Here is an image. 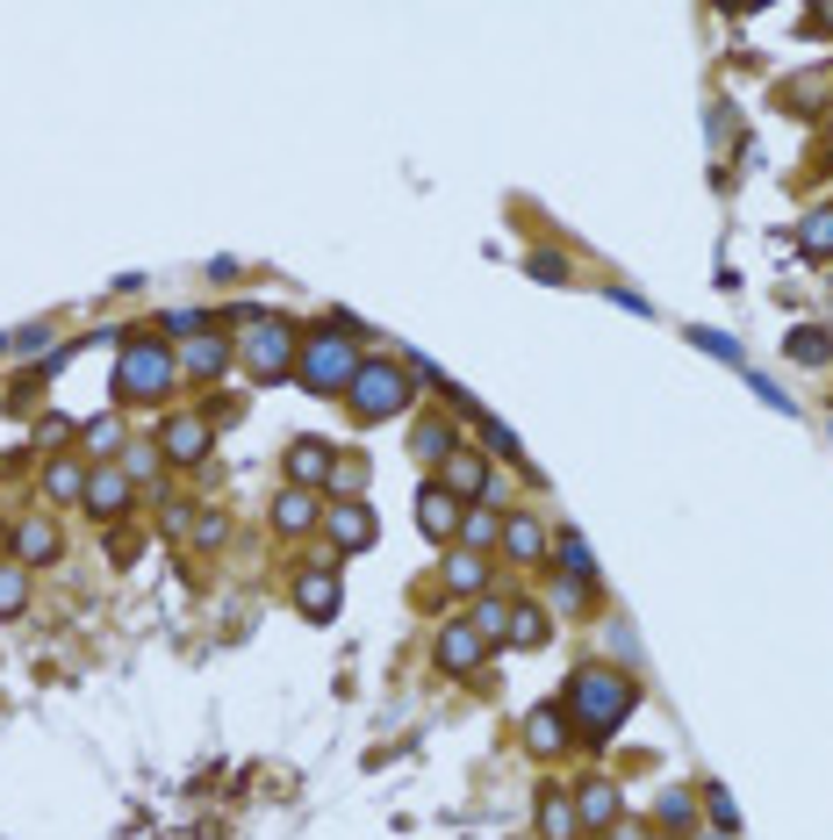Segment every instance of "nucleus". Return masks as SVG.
<instances>
[{
	"label": "nucleus",
	"instance_id": "nucleus-1",
	"mask_svg": "<svg viewBox=\"0 0 833 840\" xmlns=\"http://www.w3.org/2000/svg\"><path fill=\"white\" fill-rule=\"evenodd\" d=\"M632 705H640V682L618 676V668H603V661H582L568 676V705L560 711L582 726V740H611V732L632 719Z\"/></svg>",
	"mask_w": 833,
	"mask_h": 840
},
{
	"label": "nucleus",
	"instance_id": "nucleus-2",
	"mask_svg": "<svg viewBox=\"0 0 833 840\" xmlns=\"http://www.w3.org/2000/svg\"><path fill=\"white\" fill-rule=\"evenodd\" d=\"M345 403H353L359 424L403 417V403H410V366H396V360H359V374H353V388H345Z\"/></svg>",
	"mask_w": 833,
	"mask_h": 840
},
{
	"label": "nucleus",
	"instance_id": "nucleus-3",
	"mask_svg": "<svg viewBox=\"0 0 833 840\" xmlns=\"http://www.w3.org/2000/svg\"><path fill=\"white\" fill-rule=\"evenodd\" d=\"M302 381H309L316 395H345L359 374V338H345V331H309L302 338Z\"/></svg>",
	"mask_w": 833,
	"mask_h": 840
},
{
	"label": "nucleus",
	"instance_id": "nucleus-4",
	"mask_svg": "<svg viewBox=\"0 0 833 840\" xmlns=\"http://www.w3.org/2000/svg\"><path fill=\"white\" fill-rule=\"evenodd\" d=\"M173 374H180V360L165 353V345L130 338L123 366H115V395H123V403H165V395H173Z\"/></svg>",
	"mask_w": 833,
	"mask_h": 840
},
{
	"label": "nucleus",
	"instance_id": "nucleus-5",
	"mask_svg": "<svg viewBox=\"0 0 833 840\" xmlns=\"http://www.w3.org/2000/svg\"><path fill=\"white\" fill-rule=\"evenodd\" d=\"M237 353H245V366L260 381H281L287 366L302 360V338H295V324H287V316H252L245 338H237Z\"/></svg>",
	"mask_w": 833,
	"mask_h": 840
},
{
	"label": "nucleus",
	"instance_id": "nucleus-6",
	"mask_svg": "<svg viewBox=\"0 0 833 840\" xmlns=\"http://www.w3.org/2000/svg\"><path fill=\"white\" fill-rule=\"evenodd\" d=\"M481 654H489V639L475 632V618H453L446 632H438V668H446V676H467V668H481Z\"/></svg>",
	"mask_w": 833,
	"mask_h": 840
},
{
	"label": "nucleus",
	"instance_id": "nucleus-7",
	"mask_svg": "<svg viewBox=\"0 0 833 840\" xmlns=\"http://www.w3.org/2000/svg\"><path fill=\"white\" fill-rule=\"evenodd\" d=\"M295 604H302V618H338V568H302V583H295Z\"/></svg>",
	"mask_w": 833,
	"mask_h": 840
},
{
	"label": "nucleus",
	"instance_id": "nucleus-8",
	"mask_svg": "<svg viewBox=\"0 0 833 840\" xmlns=\"http://www.w3.org/2000/svg\"><path fill=\"white\" fill-rule=\"evenodd\" d=\"M14 560H22V568H51L58 560V525L51 517H22V525H14Z\"/></svg>",
	"mask_w": 833,
	"mask_h": 840
},
{
	"label": "nucleus",
	"instance_id": "nucleus-9",
	"mask_svg": "<svg viewBox=\"0 0 833 840\" xmlns=\"http://www.w3.org/2000/svg\"><path fill=\"white\" fill-rule=\"evenodd\" d=\"M460 517H467V510H460V496H446L438 482H431V488H417V525L431 532V539H453V532H460Z\"/></svg>",
	"mask_w": 833,
	"mask_h": 840
},
{
	"label": "nucleus",
	"instance_id": "nucleus-10",
	"mask_svg": "<svg viewBox=\"0 0 833 840\" xmlns=\"http://www.w3.org/2000/svg\"><path fill=\"white\" fill-rule=\"evenodd\" d=\"M331 467H338V461H331L324 438H295V446H287V482H295V488L331 482Z\"/></svg>",
	"mask_w": 833,
	"mask_h": 840
},
{
	"label": "nucleus",
	"instance_id": "nucleus-11",
	"mask_svg": "<svg viewBox=\"0 0 833 840\" xmlns=\"http://www.w3.org/2000/svg\"><path fill=\"white\" fill-rule=\"evenodd\" d=\"M80 503H87L94 517H123V503H130V475H123V467H94Z\"/></svg>",
	"mask_w": 833,
	"mask_h": 840
},
{
	"label": "nucleus",
	"instance_id": "nucleus-12",
	"mask_svg": "<svg viewBox=\"0 0 833 840\" xmlns=\"http://www.w3.org/2000/svg\"><path fill=\"white\" fill-rule=\"evenodd\" d=\"M159 453H165V461H202V453H209V417H173L159 432Z\"/></svg>",
	"mask_w": 833,
	"mask_h": 840
},
{
	"label": "nucleus",
	"instance_id": "nucleus-13",
	"mask_svg": "<svg viewBox=\"0 0 833 840\" xmlns=\"http://www.w3.org/2000/svg\"><path fill=\"white\" fill-rule=\"evenodd\" d=\"M324 532H331V546H338V554H353V546H374V517L359 510V503H338V510L324 517Z\"/></svg>",
	"mask_w": 833,
	"mask_h": 840
},
{
	"label": "nucleus",
	"instance_id": "nucleus-14",
	"mask_svg": "<svg viewBox=\"0 0 833 840\" xmlns=\"http://www.w3.org/2000/svg\"><path fill=\"white\" fill-rule=\"evenodd\" d=\"M237 353V338H216V331H202V338H187V353H180V366H187L194 381H209V374H223V360Z\"/></svg>",
	"mask_w": 833,
	"mask_h": 840
},
{
	"label": "nucleus",
	"instance_id": "nucleus-15",
	"mask_svg": "<svg viewBox=\"0 0 833 840\" xmlns=\"http://www.w3.org/2000/svg\"><path fill=\"white\" fill-rule=\"evenodd\" d=\"M575 812H582L589 833H603V827H618V819H626V812H618V790H611V783H582V790H575Z\"/></svg>",
	"mask_w": 833,
	"mask_h": 840
},
{
	"label": "nucleus",
	"instance_id": "nucleus-16",
	"mask_svg": "<svg viewBox=\"0 0 833 840\" xmlns=\"http://www.w3.org/2000/svg\"><path fill=\"white\" fill-rule=\"evenodd\" d=\"M438 488H446V496H467V503H475L481 488H489V467H481V453H453V461H446V482H438Z\"/></svg>",
	"mask_w": 833,
	"mask_h": 840
},
{
	"label": "nucleus",
	"instance_id": "nucleus-17",
	"mask_svg": "<svg viewBox=\"0 0 833 840\" xmlns=\"http://www.w3.org/2000/svg\"><path fill=\"white\" fill-rule=\"evenodd\" d=\"M316 517H324V503H316V488H287V496L274 503V525H281V532H309Z\"/></svg>",
	"mask_w": 833,
	"mask_h": 840
},
{
	"label": "nucleus",
	"instance_id": "nucleus-18",
	"mask_svg": "<svg viewBox=\"0 0 833 840\" xmlns=\"http://www.w3.org/2000/svg\"><path fill=\"white\" fill-rule=\"evenodd\" d=\"M504 554H510V560H539V554H547V532H539L525 510L504 517Z\"/></svg>",
	"mask_w": 833,
	"mask_h": 840
},
{
	"label": "nucleus",
	"instance_id": "nucleus-19",
	"mask_svg": "<svg viewBox=\"0 0 833 840\" xmlns=\"http://www.w3.org/2000/svg\"><path fill=\"white\" fill-rule=\"evenodd\" d=\"M560 732H568V711H553V705H539L532 719H525V740H532L539 755H553V747H568Z\"/></svg>",
	"mask_w": 833,
	"mask_h": 840
},
{
	"label": "nucleus",
	"instance_id": "nucleus-20",
	"mask_svg": "<svg viewBox=\"0 0 833 840\" xmlns=\"http://www.w3.org/2000/svg\"><path fill=\"white\" fill-rule=\"evenodd\" d=\"M575 790H547V804H539V827H547V840H568L575 833Z\"/></svg>",
	"mask_w": 833,
	"mask_h": 840
},
{
	"label": "nucleus",
	"instance_id": "nucleus-21",
	"mask_svg": "<svg viewBox=\"0 0 833 840\" xmlns=\"http://www.w3.org/2000/svg\"><path fill=\"white\" fill-rule=\"evenodd\" d=\"M481 583H489V568H481L475 554H453L446 560V589H453V597H481Z\"/></svg>",
	"mask_w": 833,
	"mask_h": 840
},
{
	"label": "nucleus",
	"instance_id": "nucleus-22",
	"mask_svg": "<svg viewBox=\"0 0 833 840\" xmlns=\"http://www.w3.org/2000/svg\"><path fill=\"white\" fill-rule=\"evenodd\" d=\"M410 453H424V461H453V453H460V446H453V424L424 417V424H417V438H410Z\"/></svg>",
	"mask_w": 833,
	"mask_h": 840
},
{
	"label": "nucleus",
	"instance_id": "nucleus-23",
	"mask_svg": "<svg viewBox=\"0 0 833 840\" xmlns=\"http://www.w3.org/2000/svg\"><path fill=\"white\" fill-rule=\"evenodd\" d=\"M560 575H568V583H589V575H597V560H589V546L575 539V532H560Z\"/></svg>",
	"mask_w": 833,
	"mask_h": 840
},
{
	"label": "nucleus",
	"instance_id": "nucleus-24",
	"mask_svg": "<svg viewBox=\"0 0 833 840\" xmlns=\"http://www.w3.org/2000/svg\"><path fill=\"white\" fill-rule=\"evenodd\" d=\"M539 639H547V618H539V610H510L504 647H539Z\"/></svg>",
	"mask_w": 833,
	"mask_h": 840
},
{
	"label": "nucleus",
	"instance_id": "nucleus-25",
	"mask_svg": "<svg viewBox=\"0 0 833 840\" xmlns=\"http://www.w3.org/2000/svg\"><path fill=\"white\" fill-rule=\"evenodd\" d=\"M460 539L467 546H496V539H504V517H496V510H467L460 517Z\"/></svg>",
	"mask_w": 833,
	"mask_h": 840
},
{
	"label": "nucleus",
	"instance_id": "nucleus-26",
	"mask_svg": "<svg viewBox=\"0 0 833 840\" xmlns=\"http://www.w3.org/2000/svg\"><path fill=\"white\" fill-rule=\"evenodd\" d=\"M22 604H29V575H22V560H14V568H0V618H14Z\"/></svg>",
	"mask_w": 833,
	"mask_h": 840
},
{
	"label": "nucleus",
	"instance_id": "nucleus-27",
	"mask_svg": "<svg viewBox=\"0 0 833 840\" xmlns=\"http://www.w3.org/2000/svg\"><path fill=\"white\" fill-rule=\"evenodd\" d=\"M43 488H51V496L65 503V496H87V475H80V467H72V461H58L51 475H43Z\"/></svg>",
	"mask_w": 833,
	"mask_h": 840
},
{
	"label": "nucleus",
	"instance_id": "nucleus-28",
	"mask_svg": "<svg viewBox=\"0 0 833 840\" xmlns=\"http://www.w3.org/2000/svg\"><path fill=\"white\" fill-rule=\"evenodd\" d=\"M481 438H489V446L504 453V461H525V453H518V438H510V432H504V424H496V417H481Z\"/></svg>",
	"mask_w": 833,
	"mask_h": 840
},
{
	"label": "nucleus",
	"instance_id": "nucleus-29",
	"mask_svg": "<svg viewBox=\"0 0 833 840\" xmlns=\"http://www.w3.org/2000/svg\"><path fill=\"white\" fill-rule=\"evenodd\" d=\"M661 827H675V833L690 827V790H669V804H661Z\"/></svg>",
	"mask_w": 833,
	"mask_h": 840
},
{
	"label": "nucleus",
	"instance_id": "nucleus-30",
	"mask_svg": "<svg viewBox=\"0 0 833 840\" xmlns=\"http://www.w3.org/2000/svg\"><path fill=\"white\" fill-rule=\"evenodd\" d=\"M223 532H231V517H223V510H202V517H194V539H202V546H216Z\"/></svg>",
	"mask_w": 833,
	"mask_h": 840
},
{
	"label": "nucleus",
	"instance_id": "nucleus-31",
	"mask_svg": "<svg viewBox=\"0 0 833 840\" xmlns=\"http://www.w3.org/2000/svg\"><path fill=\"white\" fill-rule=\"evenodd\" d=\"M805 244H812V252H833V209H826V216H805Z\"/></svg>",
	"mask_w": 833,
	"mask_h": 840
},
{
	"label": "nucleus",
	"instance_id": "nucleus-32",
	"mask_svg": "<svg viewBox=\"0 0 833 840\" xmlns=\"http://www.w3.org/2000/svg\"><path fill=\"white\" fill-rule=\"evenodd\" d=\"M331 488H345V496H353V488H367V461H338V467H331Z\"/></svg>",
	"mask_w": 833,
	"mask_h": 840
},
{
	"label": "nucleus",
	"instance_id": "nucleus-33",
	"mask_svg": "<svg viewBox=\"0 0 833 840\" xmlns=\"http://www.w3.org/2000/svg\"><path fill=\"white\" fill-rule=\"evenodd\" d=\"M151 453H159V446H130V461H123V475H130V482H144L151 467H159V461H151Z\"/></svg>",
	"mask_w": 833,
	"mask_h": 840
},
{
	"label": "nucleus",
	"instance_id": "nucleus-34",
	"mask_svg": "<svg viewBox=\"0 0 833 840\" xmlns=\"http://www.w3.org/2000/svg\"><path fill=\"white\" fill-rule=\"evenodd\" d=\"M791 353H798V360H826V331H798Z\"/></svg>",
	"mask_w": 833,
	"mask_h": 840
},
{
	"label": "nucleus",
	"instance_id": "nucleus-35",
	"mask_svg": "<svg viewBox=\"0 0 833 840\" xmlns=\"http://www.w3.org/2000/svg\"><path fill=\"white\" fill-rule=\"evenodd\" d=\"M603 840H647L640 819H618V827H603Z\"/></svg>",
	"mask_w": 833,
	"mask_h": 840
}]
</instances>
